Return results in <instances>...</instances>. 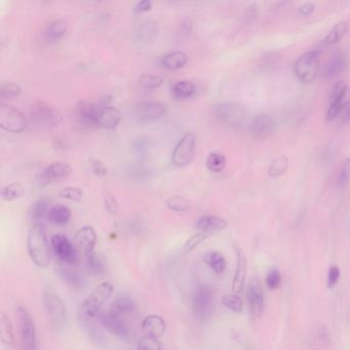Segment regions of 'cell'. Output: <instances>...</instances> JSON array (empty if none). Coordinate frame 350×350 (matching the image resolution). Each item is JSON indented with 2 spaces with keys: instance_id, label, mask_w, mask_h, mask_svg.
I'll return each instance as SVG.
<instances>
[{
  "instance_id": "obj_13",
  "label": "cell",
  "mask_w": 350,
  "mask_h": 350,
  "mask_svg": "<svg viewBox=\"0 0 350 350\" xmlns=\"http://www.w3.org/2000/svg\"><path fill=\"white\" fill-rule=\"evenodd\" d=\"M251 134L255 139L263 140L270 137L275 131V122L269 114L260 113L251 122Z\"/></svg>"
},
{
  "instance_id": "obj_11",
  "label": "cell",
  "mask_w": 350,
  "mask_h": 350,
  "mask_svg": "<svg viewBox=\"0 0 350 350\" xmlns=\"http://www.w3.org/2000/svg\"><path fill=\"white\" fill-rule=\"evenodd\" d=\"M168 108L158 101H142L138 103L133 110L134 118L139 122H154L167 114Z\"/></svg>"
},
{
  "instance_id": "obj_24",
  "label": "cell",
  "mask_w": 350,
  "mask_h": 350,
  "mask_svg": "<svg viewBox=\"0 0 350 350\" xmlns=\"http://www.w3.org/2000/svg\"><path fill=\"white\" fill-rule=\"evenodd\" d=\"M195 227L202 232L212 233L215 231H220L225 229L227 227V222L220 217L207 215V216L200 217L196 221Z\"/></svg>"
},
{
  "instance_id": "obj_19",
  "label": "cell",
  "mask_w": 350,
  "mask_h": 350,
  "mask_svg": "<svg viewBox=\"0 0 350 350\" xmlns=\"http://www.w3.org/2000/svg\"><path fill=\"white\" fill-rule=\"evenodd\" d=\"M121 121L122 113L118 108L109 105L98 107L97 127L112 130L120 125Z\"/></svg>"
},
{
  "instance_id": "obj_48",
  "label": "cell",
  "mask_w": 350,
  "mask_h": 350,
  "mask_svg": "<svg viewBox=\"0 0 350 350\" xmlns=\"http://www.w3.org/2000/svg\"><path fill=\"white\" fill-rule=\"evenodd\" d=\"M350 180V158H346L340 169L338 176V185L340 188H344Z\"/></svg>"
},
{
  "instance_id": "obj_43",
  "label": "cell",
  "mask_w": 350,
  "mask_h": 350,
  "mask_svg": "<svg viewBox=\"0 0 350 350\" xmlns=\"http://www.w3.org/2000/svg\"><path fill=\"white\" fill-rule=\"evenodd\" d=\"M222 305L235 312H241L243 310L244 303L242 298L237 294H227L222 297Z\"/></svg>"
},
{
  "instance_id": "obj_29",
  "label": "cell",
  "mask_w": 350,
  "mask_h": 350,
  "mask_svg": "<svg viewBox=\"0 0 350 350\" xmlns=\"http://www.w3.org/2000/svg\"><path fill=\"white\" fill-rule=\"evenodd\" d=\"M188 62V56L186 53L177 51L169 53L161 60L162 66L168 70H178L183 68Z\"/></svg>"
},
{
  "instance_id": "obj_41",
  "label": "cell",
  "mask_w": 350,
  "mask_h": 350,
  "mask_svg": "<svg viewBox=\"0 0 350 350\" xmlns=\"http://www.w3.org/2000/svg\"><path fill=\"white\" fill-rule=\"evenodd\" d=\"M289 166V159L287 156H279L275 158L269 167L268 173L271 177H278L286 173Z\"/></svg>"
},
{
  "instance_id": "obj_34",
  "label": "cell",
  "mask_w": 350,
  "mask_h": 350,
  "mask_svg": "<svg viewBox=\"0 0 350 350\" xmlns=\"http://www.w3.org/2000/svg\"><path fill=\"white\" fill-rule=\"evenodd\" d=\"M85 256V267L87 271L94 276H101L105 272V266L102 260L95 253H90Z\"/></svg>"
},
{
  "instance_id": "obj_30",
  "label": "cell",
  "mask_w": 350,
  "mask_h": 350,
  "mask_svg": "<svg viewBox=\"0 0 350 350\" xmlns=\"http://www.w3.org/2000/svg\"><path fill=\"white\" fill-rule=\"evenodd\" d=\"M72 213L70 208L63 204H56L51 207L49 221L55 225H66L71 219Z\"/></svg>"
},
{
  "instance_id": "obj_37",
  "label": "cell",
  "mask_w": 350,
  "mask_h": 350,
  "mask_svg": "<svg viewBox=\"0 0 350 350\" xmlns=\"http://www.w3.org/2000/svg\"><path fill=\"white\" fill-rule=\"evenodd\" d=\"M139 85L142 89L152 91L158 89L162 83H163V78L159 75L148 73V74H143L141 77L139 78Z\"/></svg>"
},
{
  "instance_id": "obj_28",
  "label": "cell",
  "mask_w": 350,
  "mask_h": 350,
  "mask_svg": "<svg viewBox=\"0 0 350 350\" xmlns=\"http://www.w3.org/2000/svg\"><path fill=\"white\" fill-rule=\"evenodd\" d=\"M158 35V26L153 21L142 23L136 31L137 38L144 43L152 42Z\"/></svg>"
},
{
  "instance_id": "obj_6",
  "label": "cell",
  "mask_w": 350,
  "mask_h": 350,
  "mask_svg": "<svg viewBox=\"0 0 350 350\" xmlns=\"http://www.w3.org/2000/svg\"><path fill=\"white\" fill-rule=\"evenodd\" d=\"M214 111L221 123L233 128H242L248 122L247 110L238 104L220 103L215 106Z\"/></svg>"
},
{
  "instance_id": "obj_21",
  "label": "cell",
  "mask_w": 350,
  "mask_h": 350,
  "mask_svg": "<svg viewBox=\"0 0 350 350\" xmlns=\"http://www.w3.org/2000/svg\"><path fill=\"white\" fill-rule=\"evenodd\" d=\"M237 269L235 272V277L232 281V292L233 294H240L243 292L246 278H247V259L244 252L241 249H237Z\"/></svg>"
},
{
  "instance_id": "obj_12",
  "label": "cell",
  "mask_w": 350,
  "mask_h": 350,
  "mask_svg": "<svg viewBox=\"0 0 350 350\" xmlns=\"http://www.w3.org/2000/svg\"><path fill=\"white\" fill-rule=\"evenodd\" d=\"M51 245L55 255L62 262L68 265H74L78 262L77 250L65 236H53L51 239Z\"/></svg>"
},
{
  "instance_id": "obj_36",
  "label": "cell",
  "mask_w": 350,
  "mask_h": 350,
  "mask_svg": "<svg viewBox=\"0 0 350 350\" xmlns=\"http://www.w3.org/2000/svg\"><path fill=\"white\" fill-rule=\"evenodd\" d=\"M25 194V188L21 183H12L3 189L2 197L5 201H14L20 199Z\"/></svg>"
},
{
  "instance_id": "obj_53",
  "label": "cell",
  "mask_w": 350,
  "mask_h": 350,
  "mask_svg": "<svg viewBox=\"0 0 350 350\" xmlns=\"http://www.w3.org/2000/svg\"><path fill=\"white\" fill-rule=\"evenodd\" d=\"M152 7H153V3L150 2V0H143V2H140L135 6L134 12L136 14L147 13V12L151 11Z\"/></svg>"
},
{
  "instance_id": "obj_39",
  "label": "cell",
  "mask_w": 350,
  "mask_h": 350,
  "mask_svg": "<svg viewBox=\"0 0 350 350\" xmlns=\"http://www.w3.org/2000/svg\"><path fill=\"white\" fill-rule=\"evenodd\" d=\"M206 167L213 173H220L226 167V157L219 152L209 153L206 158Z\"/></svg>"
},
{
  "instance_id": "obj_50",
  "label": "cell",
  "mask_w": 350,
  "mask_h": 350,
  "mask_svg": "<svg viewBox=\"0 0 350 350\" xmlns=\"http://www.w3.org/2000/svg\"><path fill=\"white\" fill-rule=\"evenodd\" d=\"M347 88H348V85L344 81L337 82L335 84V86L333 87V90H332L331 103H334V102H337L338 100H340L344 96Z\"/></svg>"
},
{
  "instance_id": "obj_52",
  "label": "cell",
  "mask_w": 350,
  "mask_h": 350,
  "mask_svg": "<svg viewBox=\"0 0 350 350\" xmlns=\"http://www.w3.org/2000/svg\"><path fill=\"white\" fill-rule=\"evenodd\" d=\"M105 206L110 214L116 215V213H118V209H119L118 200H116L115 197L110 193H107L105 196Z\"/></svg>"
},
{
  "instance_id": "obj_17",
  "label": "cell",
  "mask_w": 350,
  "mask_h": 350,
  "mask_svg": "<svg viewBox=\"0 0 350 350\" xmlns=\"http://www.w3.org/2000/svg\"><path fill=\"white\" fill-rule=\"evenodd\" d=\"M98 105L87 101H80L75 106V118L83 127L94 128L97 127V113Z\"/></svg>"
},
{
  "instance_id": "obj_45",
  "label": "cell",
  "mask_w": 350,
  "mask_h": 350,
  "mask_svg": "<svg viewBox=\"0 0 350 350\" xmlns=\"http://www.w3.org/2000/svg\"><path fill=\"white\" fill-rule=\"evenodd\" d=\"M209 236H211V233L202 232V231L195 233V235H193L191 238H189L187 241H186V243L183 246V251L184 252H191L197 246H199L202 242H204Z\"/></svg>"
},
{
  "instance_id": "obj_42",
  "label": "cell",
  "mask_w": 350,
  "mask_h": 350,
  "mask_svg": "<svg viewBox=\"0 0 350 350\" xmlns=\"http://www.w3.org/2000/svg\"><path fill=\"white\" fill-rule=\"evenodd\" d=\"M22 88L18 83L15 82H3L0 85V98L3 100L17 98L21 95Z\"/></svg>"
},
{
  "instance_id": "obj_4",
  "label": "cell",
  "mask_w": 350,
  "mask_h": 350,
  "mask_svg": "<svg viewBox=\"0 0 350 350\" xmlns=\"http://www.w3.org/2000/svg\"><path fill=\"white\" fill-rule=\"evenodd\" d=\"M19 332L23 350H37V335L34 321L24 307L17 308Z\"/></svg>"
},
{
  "instance_id": "obj_1",
  "label": "cell",
  "mask_w": 350,
  "mask_h": 350,
  "mask_svg": "<svg viewBox=\"0 0 350 350\" xmlns=\"http://www.w3.org/2000/svg\"><path fill=\"white\" fill-rule=\"evenodd\" d=\"M27 250L33 263L39 268H46L51 263V248L43 225L31 227L27 238Z\"/></svg>"
},
{
  "instance_id": "obj_49",
  "label": "cell",
  "mask_w": 350,
  "mask_h": 350,
  "mask_svg": "<svg viewBox=\"0 0 350 350\" xmlns=\"http://www.w3.org/2000/svg\"><path fill=\"white\" fill-rule=\"evenodd\" d=\"M282 283V276L279 271L275 268L271 269L266 276V284L269 290H276Z\"/></svg>"
},
{
  "instance_id": "obj_31",
  "label": "cell",
  "mask_w": 350,
  "mask_h": 350,
  "mask_svg": "<svg viewBox=\"0 0 350 350\" xmlns=\"http://www.w3.org/2000/svg\"><path fill=\"white\" fill-rule=\"evenodd\" d=\"M204 263L211 268L215 273L221 274L225 271L226 269V259L220 252L217 251H212L208 252L204 256Z\"/></svg>"
},
{
  "instance_id": "obj_55",
  "label": "cell",
  "mask_w": 350,
  "mask_h": 350,
  "mask_svg": "<svg viewBox=\"0 0 350 350\" xmlns=\"http://www.w3.org/2000/svg\"><path fill=\"white\" fill-rule=\"evenodd\" d=\"M314 9H315V7H314V5L312 3H306V4H304V5L300 7L299 13L302 16H309V15L312 14Z\"/></svg>"
},
{
  "instance_id": "obj_44",
  "label": "cell",
  "mask_w": 350,
  "mask_h": 350,
  "mask_svg": "<svg viewBox=\"0 0 350 350\" xmlns=\"http://www.w3.org/2000/svg\"><path fill=\"white\" fill-rule=\"evenodd\" d=\"M166 204L171 211H174L177 213L188 211L190 207V202L182 196H172L167 199Z\"/></svg>"
},
{
  "instance_id": "obj_27",
  "label": "cell",
  "mask_w": 350,
  "mask_h": 350,
  "mask_svg": "<svg viewBox=\"0 0 350 350\" xmlns=\"http://www.w3.org/2000/svg\"><path fill=\"white\" fill-rule=\"evenodd\" d=\"M346 67H347V62H346V58L344 54L341 52L335 53L333 57L331 58L330 62L328 63V66H326V69H325L326 77L332 78V77H336L340 75L341 73L345 71Z\"/></svg>"
},
{
  "instance_id": "obj_16",
  "label": "cell",
  "mask_w": 350,
  "mask_h": 350,
  "mask_svg": "<svg viewBox=\"0 0 350 350\" xmlns=\"http://www.w3.org/2000/svg\"><path fill=\"white\" fill-rule=\"evenodd\" d=\"M72 173V168L66 162L57 161L46 167L39 174V181L42 184H49L60 181Z\"/></svg>"
},
{
  "instance_id": "obj_9",
  "label": "cell",
  "mask_w": 350,
  "mask_h": 350,
  "mask_svg": "<svg viewBox=\"0 0 350 350\" xmlns=\"http://www.w3.org/2000/svg\"><path fill=\"white\" fill-rule=\"evenodd\" d=\"M49 320L55 330H60L66 322V307L62 298L54 292H46L43 297Z\"/></svg>"
},
{
  "instance_id": "obj_22",
  "label": "cell",
  "mask_w": 350,
  "mask_h": 350,
  "mask_svg": "<svg viewBox=\"0 0 350 350\" xmlns=\"http://www.w3.org/2000/svg\"><path fill=\"white\" fill-rule=\"evenodd\" d=\"M52 206H50V201L45 198L37 200L34 204H32L29 217L30 221L32 223V226L34 225H43L44 221L49 220V213Z\"/></svg>"
},
{
  "instance_id": "obj_56",
  "label": "cell",
  "mask_w": 350,
  "mask_h": 350,
  "mask_svg": "<svg viewBox=\"0 0 350 350\" xmlns=\"http://www.w3.org/2000/svg\"><path fill=\"white\" fill-rule=\"evenodd\" d=\"M344 119H345L346 122H350V108L347 110V112H346V114L344 116Z\"/></svg>"
},
{
  "instance_id": "obj_32",
  "label": "cell",
  "mask_w": 350,
  "mask_h": 350,
  "mask_svg": "<svg viewBox=\"0 0 350 350\" xmlns=\"http://www.w3.org/2000/svg\"><path fill=\"white\" fill-rule=\"evenodd\" d=\"M0 336H2V341L6 346L13 347L15 345L13 324L5 312L0 313Z\"/></svg>"
},
{
  "instance_id": "obj_3",
  "label": "cell",
  "mask_w": 350,
  "mask_h": 350,
  "mask_svg": "<svg viewBox=\"0 0 350 350\" xmlns=\"http://www.w3.org/2000/svg\"><path fill=\"white\" fill-rule=\"evenodd\" d=\"M113 290L114 288L111 283H101L83 302V304L80 308L81 314L89 318L99 315L105 303L111 298Z\"/></svg>"
},
{
  "instance_id": "obj_14",
  "label": "cell",
  "mask_w": 350,
  "mask_h": 350,
  "mask_svg": "<svg viewBox=\"0 0 350 350\" xmlns=\"http://www.w3.org/2000/svg\"><path fill=\"white\" fill-rule=\"evenodd\" d=\"M247 299L251 313L254 316H261L264 310V295L260 283L257 278H253L247 288Z\"/></svg>"
},
{
  "instance_id": "obj_25",
  "label": "cell",
  "mask_w": 350,
  "mask_h": 350,
  "mask_svg": "<svg viewBox=\"0 0 350 350\" xmlns=\"http://www.w3.org/2000/svg\"><path fill=\"white\" fill-rule=\"evenodd\" d=\"M67 22L64 19H57L51 22L45 28V38L50 43L59 42L67 32Z\"/></svg>"
},
{
  "instance_id": "obj_7",
  "label": "cell",
  "mask_w": 350,
  "mask_h": 350,
  "mask_svg": "<svg viewBox=\"0 0 350 350\" xmlns=\"http://www.w3.org/2000/svg\"><path fill=\"white\" fill-rule=\"evenodd\" d=\"M319 71V57L317 52H308L301 56L294 65V72L297 78L310 83L315 80Z\"/></svg>"
},
{
  "instance_id": "obj_38",
  "label": "cell",
  "mask_w": 350,
  "mask_h": 350,
  "mask_svg": "<svg viewBox=\"0 0 350 350\" xmlns=\"http://www.w3.org/2000/svg\"><path fill=\"white\" fill-rule=\"evenodd\" d=\"M151 140L147 137L137 138L133 140V142L131 143V149L133 153L139 157H143L147 155L151 149Z\"/></svg>"
},
{
  "instance_id": "obj_2",
  "label": "cell",
  "mask_w": 350,
  "mask_h": 350,
  "mask_svg": "<svg viewBox=\"0 0 350 350\" xmlns=\"http://www.w3.org/2000/svg\"><path fill=\"white\" fill-rule=\"evenodd\" d=\"M30 120L34 126L40 129H53L62 121L61 112L52 104L37 101L30 107Z\"/></svg>"
},
{
  "instance_id": "obj_26",
  "label": "cell",
  "mask_w": 350,
  "mask_h": 350,
  "mask_svg": "<svg viewBox=\"0 0 350 350\" xmlns=\"http://www.w3.org/2000/svg\"><path fill=\"white\" fill-rule=\"evenodd\" d=\"M196 92V86L189 80H181L172 87V95L176 100H188Z\"/></svg>"
},
{
  "instance_id": "obj_54",
  "label": "cell",
  "mask_w": 350,
  "mask_h": 350,
  "mask_svg": "<svg viewBox=\"0 0 350 350\" xmlns=\"http://www.w3.org/2000/svg\"><path fill=\"white\" fill-rule=\"evenodd\" d=\"M92 171L97 176H105L107 174V168L101 160H94L92 162Z\"/></svg>"
},
{
  "instance_id": "obj_46",
  "label": "cell",
  "mask_w": 350,
  "mask_h": 350,
  "mask_svg": "<svg viewBox=\"0 0 350 350\" xmlns=\"http://www.w3.org/2000/svg\"><path fill=\"white\" fill-rule=\"evenodd\" d=\"M137 350H161V344L158 339L142 336L138 341Z\"/></svg>"
},
{
  "instance_id": "obj_35",
  "label": "cell",
  "mask_w": 350,
  "mask_h": 350,
  "mask_svg": "<svg viewBox=\"0 0 350 350\" xmlns=\"http://www.w3.org/2000/svg\"><path fill=\"white\" fill-rule=\"evenodd\" d=\"M349 24L346 21H342L337 23V24L331 29V31L328 33L325 37V43L329 45H333L338 43L346 34L347 30H348Z\"/></svg>"
},
{
  "instance_id": "obj_20",
  "label": "cell",
  "mask_w": 350,
  "mask_h": 350,
  "mask_svg": "<svg viewBox=\"0 0 350 350\" xmlns=\"http://www.w3.org/2000/svg\"><path fill=\"white\" fill-rule=\"evenodd\" d=\"M142 332L144 333V336H149L155 339H159L166 333L167 324L165 319H163L160 315L157 314H150L147 315L141 325Z\"/></svg>"
},
{
  "instance_id": "obj_18",
  "label": "cell",
  "mask_w": 350,
  "mask_h": 350,
  "mask_svg": "<svg viewBox=\"0 0 350 350\" xmlns=\"http://www.w3.org/2000/svg\"><path fill=\"white\" fill-rule=\"evenodd\" d=\"M97 233L95 229L90 226L81 227L75 235L74 242L75 246L84 255L94 253L95 247L97 245Z\"/></svg>"
},
{
  "instance_id": "obj_33",
  "label": "cell",
  "mask_w": 350,
  "mask_h": 350,
  "mask_svg": "<svg viewBox=\"0 0 350 350\" xmlns=\"http://www.w3.org/2000/svg\"><path fill=\"white\" fill-rule=\"evenodd\" d=\"M349 105H350V87L348 86L344 96L340 100H338L337 102L331 103V106L328 109V112H326V121L328 122L334 121L340 114V112L345 107H348Z\"/></svg>"
},
{
  "instance_id": "obj_47",
  "label": "cell",
  "mask_w": 350,
  "mask_h": 350,
  "mask_svg": "<svg viewBox=\"0 0 350 350\" xmlns=\"http://www.w3.org/2000/svg\"><path fill=\"white\" fill-rule=\"evenodd\" d=\"M60 197L72 201H80L83 197V191L78 187H65L59 193Z\"/></svg>"
},
{
  "instance_id": "obj_15",
  "label": "cell",
  "mask_w": 350,
  "mask_h": 350,
  "mask_svg": "<svg viewBox=\"0 0 350 350\" xmlns=\"http://www.w3.org/2000/svg\"><path fill=\"white\" fill-rule=\"evenodd\" d=\"M98 316L101 324L107 331L123 339L129 337V329L121 316L116 315L111 310L101 312Z\"/></svg>"
},
{
  "instance_id": "obj_51",
  "label": "cell",
  "mask_w": 350,
  "mask_h": 350,
  "mask_svg": "<svg viewBox=\"0 0 350 350\" xmlns=\"http://www.w3.org/2000/svg\"><path fill=\"white\" fill-rule=\"evenodd\" d=\"M340 269L337 265H332L328 272V287L334 288L340 278Z\"/></svg>"
},
{
  "instance_id": "obj_10",
  "label": "cell",
  "mask_w": 350,
  "mask_h": 350,
  "mask_svg": "<svg viewBox=\"0 0 350 350\" xmlns=\"http://www.w3.org/2000/svg\"><path fill=\"white\" fill-rule=\"evenodd\" d=\"M195 145L196 138L192 133L185 134L173 152L172 160L174 165L177 167H186L193 160L195 156Z\"/></svg>"
},
{
  "instance_id": "obj_5",
  "label": "cell",
  "mask_w": 350,
  "mask_h": 350,
  "mask_svg": "<svg viewBox=\"0 0 350 350\" xmlns=\"http://www.w3.org/2000/svg\"><path fill=\"white\" fill-rule=\"evenodd\" d=\"M214 291L207 285H200L194 290L191 297V308L198 319L205 320L211 315L214 306Z\"/></svg>"
},
{
  "instance_id": "obj_40",
  "label": "cell",
  "mask_w": 350,
  "mask_h": 350,
  "mask_svg": "<svg viewBox=\"0 0 350 350\" xmlns=\"http://www.w3.org/2000/svg\"><path fill=\"white\" fill-rule=\"evenodd\" d=\"M59 273H60V276L63 278V281L70 287L78 289L83 286V279L77 272L69 268L63 267L60 269Z\"/></svg>"
},
{
  "instance_id": "obj_8",
  "label": "cell",
  "mask_w": 350,
  "mask_h": 350,
  "mask_svg": "<svg viewBox=\"0 0 350 350\" xmlns=\"http://www.w3.org/2000/svg\"><path fill=\"white\" fill-rule=\"evenodd\" d=\"M0 127L9 133L21 134L27 128V120L19 109L2 102L0 103Z\"/></svg>"
},
{
  "instance_id": "obj_23",
  "label": "cell",
  "mask_w": 350,
  "mask_h": 350,
  "mask_svg": "<svg viewBox=\"0 0 350 350\" xmlns=\"http://www.w3.org/2000/svg\"><path fill=\"white\" fill-rule=\"evenodd\" d=\"M136 302L135 300L128 295H123L116 298L112 303L110 310L121 317L133 314L136 310Z\"/></svg>"
}]
</instances>
